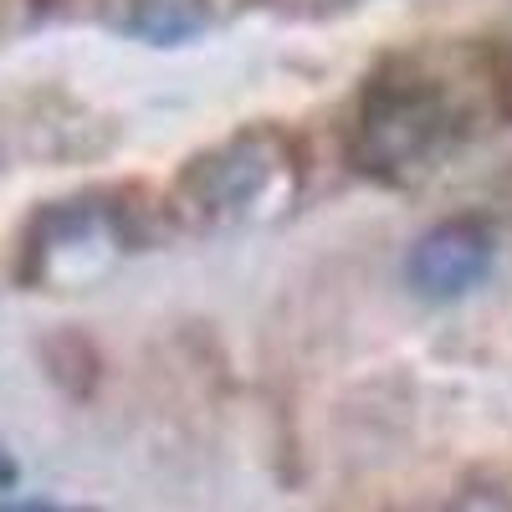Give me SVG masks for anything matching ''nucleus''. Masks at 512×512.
<instances>
[{"label":"nucleus","mask_w":512,"mask_h":512,"mask_svg":"<svg viewBox=\"0 0 512 512\" xmlns=\"http://www.w3.org/2000/svg\"><path fill=\"white\" fill-rule=\"evenodd\" d=\"M282 164L287 159L277 134H236L185 159L169 190V210H180L190 226H231L256 210V200L282 175Z\"/></svg>","instance_id":"2"},{"label":"nucleus","mask_w":512,"mask_h":512,"mask_svg":"<svg viewBox=\"0 0 512 512\" xmlns=\"http://www.w3.org/2000/svg\"><path fill=\"white\" fill-rule=\"evenodd\" d=\"M492 231L477 221H441L436 231H425L410 256H405V277L420 297L431 303H451V297L472 292L492 272Z\"/></svg>","instance_id":"3"},{"label":"nucleus","mask_w":512,"mask_h":512,"mask_svg":"<svg viewBox=\"0 0 512 512\" xmlns=\"http://www.w3.org/2000/svg\"><path fill=\"white\" fill-rule=\"evenodd\" d=\"M16 482H21V466H16V456L6 446H0V492H11Z\"/></svg>","instance_id":"8"},{"label":"nucleus","mask_w":512,"mask_h":512,"mask_svg":"<svg viewBox=\"0 0 512 512\" xmlns=\"http://www.w3.org/2000/svg\"><path fill=\"white\" fill-rule=\"evenodd\" d=\"M0 512H82V507H57V502H0Z\"/></svg>","instance_id":"9"},{"label":"nucleus","mask_w":512,"mask_h":512,"mask_svg":"<svg viewBox=\"0 0 512 512\" xmlns=\"http://www.w3.org/2000/svg\"><path fill=\"white\" fill-rule=\"evenodd\" d=\"M446 512H512V472H492V477H477L466 482Z\"/></svg>","instance_id":"6"},{"label":"nucleus","mask_w":512,"mask_h":512,"mask_svg":"<svg viewBox=\"0 0 512 512\" xmlns=\"http://www.w3.org/2000/svg\"><path fill=\"white\" fill-rule=\"evenodd\" d=\"M41 364H47V374L62 384L72 400L93 395V384H98V349H93L88 333H77V328L52 333L47 344H41Z\"/></svg>","instance_id":"5"},{"label":"nucleus","mask_w":512,"mask_h":512,"mask_svg":"<svg viewBox=\"0 0 512 512\" xmlns=\"http://www.w3.org/2000/svg\"><path fill=\"white\" fill-rule=\"evenodd\" d=\"M103 16L113 31L144 41V47H185L210 26L216 6L210 0H108Z\"/></svg>","instance_id":"4"},{"label":"nucleus","mask_w":512,"mask_h":512,"mask_svg":"<svg viewBox=\"0 0 512 512\" xmlns=\"http://www.w3.org/2000/svg\"><path fill=\"white\" fill-rule=\"evenodd\" d=\"M451 134H456V108L431 77L379 72L364 88L354 118V159L369 175H400V169L436 159L451 144Z\"/></svg>","instance_id":"1"},{"label":"nucleus","mask_w":512,"mask_h":512,"mask_svg":"<svg viewBox=\"0 0 512 512\" xmlns=\"http://www.w3.org/2000/svg\"><path fill=\"white\" fill-rule=\"evenodd\" d=\"M487 82L497 93V108L512 118V47H487Z\"/></svg>","instance_id":"7"}]
</instances>
